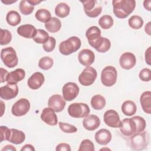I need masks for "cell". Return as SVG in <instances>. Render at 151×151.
Returning <instances> with one entry per match:
<instances>
[{"label": "cell", "instance_id": "cell-1", "mask_svg": "<svg viewBox=\"0 0 151 151\" xmlns=\"http://www.w3.org/2000/svg\"><path fill=\"white\" fill-rule=\"evenodd\" d=\"M113 13L120 19L126 18L132 13L136 7L134 0H114L112 1Z\"/></svg>", "mask_w": 151, "mask_h": 151}, {"label": "cell", "instance_id": "cell-2", "mask_svg": "<svg viewBox=\"0 0 151 151\" xmlns=\"http://www.w3.org/2000/svg\"><path fill=\"white\" fill-rule=\"evenodd\" d=\"M81 45V40L78 37L76 36L71 37L60 44L59 51L61 54L68 55L77 51L80 48Z\"/></svg>", "mask_w": 151, "mask_h": 151}, {"label": "cell", "instance_id": "cell-3", "mask_svg": "<svg viewBox=\"0 0 151 151\" xmlns=\"http://www.w3.org/2000/svg\"><path fill=\"white\" fill-rule=\"evenodd\" d=\"M149 134L147 132L143 131L130 136V146L134 150H142L148 145Z\"/></svg>", "mask_w": 151, "mask_h": 151}, {"label": "cell", "instance_id": "cell-4", "mask_svg": "<svg viewBox=\"0 0 151 151\" xmlns=\"http://www.w3.org/2000/svg\"><path fill=\"white\" fill-rule=\"evenodd\" d=\"M90 108L87 104L83 103H74L68 108V114L74 118H84L88 116Z\"/></svg>", "mask_w": 151, "mask_h": 151}, {"label": "cell", "instance_id": "cell-5", "mask_svg": "<svg viewBox=\"0 0 151 151\" xmlns=\"http://www.w3.org/2000/svg\"><path fill=\"white\" fill-rule=\"evenodd\" d=\"M1 58L5 66L13 68L18 64V58L15 50L11 47H8L1 50Z\"/></svg>", "mask_w": 151, "mask_h": 151}, {"label": "cell", "instance_id": "cell-6", "mask_svg": "<svg viewBox=\"0 0 151 151\" xmlns=\"http://www.w3.org/2000/svg\"><path fill=\"white\" fill-rule=\"evenodd\" d=\"M117 73L113 66L109 65L104 68L101 73V81L106 87L113 86L117 81Z\"/></svg>", "mask_w": 151, "mask_h": 151}, {"label": "cell", "instance_id": "cell-7", "mask_svg": "<svg viewBox=\"0 0 151 151\" xmlns=\"http://www.w3.org/2000/svg\"><path fill=\"white\" fill-rule=\"evenodd\" d=\"M97 76L96 70L92 67L85 68L78 76L79 83L84 86L92 85L95 81Z\"/></svg>", "mask_w": 151, "mask_h": 151}, {"label": "cell", "instance_id": "cell-8", "mask_svg": "<svg viewBox=\"0 0 151 151\" xmlns=\"http://www.w3.org/2000/svg\"><path fill=\"white\" fill-rule=\"evenodd\" d=\"M86 14L90 18H96L102 11V6L96 0L81 1Z\"/></svg>", "mask_w": 151, "mask_h": 151}, {"label": "cell", "instance_id": "cell-9", "mask_svg": "<svg viewBox=\"0 0 151 151\" xmlns=\"http://www.w3.org/2000/svg\"><path fill=\"white\" fill-rule=\"evenodd\" d=\"M119 128L121 133L126 137H130L138 133L136 123L132 117L126 118L121 121V125Z\"/></svg>", "mask_w": 151, "mask_h": 151}, {"label": "cell", "instance_id": "cell-10", "mask_svg": "<svg viewBox=\"0 0 151 151\" xmlns=\"http://www.w3.org/2000/svg\"><path fill=\"white\" fill-rule=\"evenodd\" d=\"M30 109V103L29 100L25 98L19 99L12 106L11 113L13 115L19 117L25 115Z\"/></svg>", "mask_w": 151, "mask_h": 151}, {"label": "cell", "instance_id": "cell-11", "mask_svg": "<svg viewBox=\"0 0 151 151\" xmlns=\"http://www.w3.org/2000/svg\"><path fill=\"white\" fill-rule=\"evenodd\" d=\"M80 88L77 84L73 82H68L64 85L62 88L63 98L65 100L70 101L77 97Z\"/></svg>", "mask_w": 151, "mask_h": 151}, {"label": "cell", "instance_id": "cell-12", "mask_svg": "<svg viewBox=\"0 0 151 151\" xmlns=\"http://www.w3.org/2000/svg\"><path fill=\"white\" fill-rule=\"evenodd\" d=\"M18 93V87L17 84L7 83L0 88V97L5 100H11L16 97Z\"/></svg>", "mask_w": 151, "mask_h": 151}, {"label": "cell", "instance_id": "cell-13", "mask_svg": "<svg viewBox=\"0 0 151 151\" xmlns=\"http://www.w3.org/2000/svg\"><path fill=\"white\" fill-rule=\"evenodd\" d=\"M104 122L110 127L118 128L121 125V120L117 112L114 110H107L103 116Z\"/></svg>", "mask_w": 151, "mask_h": 151}, {"label": "cell", "instance_id": "cell-14", "mask_svg": "<svg viewBox=\"0 0 151 151\" xmlns=\"http://www.w3.org/2000/svg\"><path fill=\"white\" fill-rule=\"evenodd\" d=\"M48 105L54 111L59 113L64 110L65 106V101L61 95L54 94L49 98Z\"/></svg>", "mask_w": 151, "mask_h": 151}, {"label": "cell", "instance_id": "cell-15", "mask_svg": "<svg viewBox=\"0 0 151 151\" xmlns=\"http://www.w3.org/2000/svg\"><path fill=\"white\" fill-rule=\"evenodd\" d=\"M121 67L124 70H130L134 67L136 63L135 55L130 52H126L122 54L119 59Z\"/></svg>", "mask_w": 151, "mask_h": 151}, {"label": "cell", "instance_id": "cell-16", "mask_svg": "<svg viewBox=\"0 0 151 151\" xmlns=\"http://www.w3.org/2000/svg\"><path fill=\"white\" fill-rule=\"evenodd\" d=\"M78 59L80 64L84 66H90L95 60L94 53L89 49L81 50L78 55Z\"/></svg>", "mask_w": 151, "mask_h": 151}, {"label": "cell", "instance_id": "cell-17", "mask_svg": "<svg viewBox=\"0 0 151 151\" xmlns=\"http://www.w3.org/2000/svg\"><path fill=\"white\" fill-rule=\"evenodd\" d=\"M40 117L44 123L50 126H55L58 123L57 116L54 111L50 107L44 108Z\"/></svg>", "mask_w": 151, "mask_h": 151}, {"label": "cell", "instance_id": "cell-18", "mask_svg": "<svg viewBox=\"0 0 151 151\" xmlns=\"http://www.w3.org/2000/svg\"><path fill=\"white\" fill-rule=\"evenodd\" d=\"M45 81L44 75L40 72H35L28 78L27 84L32 90H37L41 87Z\"/></svg>", "mask_w": 151, "mask_h": 151}, {"label": "cell", "instance_id": "cell-19", "mask_svg": "<svg viewBox=\"0 0 151 151\" xmlns=\"http://www.w3.org/2000/svg\"><path fill=\"white\" fill-rule=\"evenodd\" d=\"M84 127L89 131H93L97 129L100 125V120L98 116L94 114H90L83 120Z\"/></svg>", "mask_w": 151, "mask_h": 151}, {"label": "cell", "instance_id": "cell-20", "mask_svg": "<svg viewBox=\"0 0 151 151\" xmlns=\"http://www.w3.org/2000/svg\"><path fill=\"white\" fill-rule=\"evenodd\" d=\"M91 46L95 48L98 52L104 53L109 51L110 48L111 42L108 38L100 36L91 45Z\"/></svg>", "mask_w": 151, "mask_h": 151}, {"label": "cell", "instance_id": "cell-21", "mask_svg": "<svg viewBox=\"0 0 151 151\" xmlns=\"http://www.w3.org/2000/svg\"><path fill=\"white\" fill-rule=\"evenodd\" d=\"M37 29L34 26L31 24H25L19 26L17 28V33L21 37L25 38H33L36 34Z\"/></svg>", "mask_w": 151, "mask_h": 151}, {"label": "cell", "instance_id": "cell-22", "mask_svg": "<svg viewBox=\"0 0 151 151\" xmlns=\"http://www.w3.org/2000/svg\"><path fill=\"white\" fill-rule=\"evenodd\" d=\"M111 132L106 129H101L95 134L96 142L100 145H106L111 140Z\"/></svg>", "mask_w": 151, "mask_h": 151}, {"label": "cell", "instance_id": "cell-23", "mask_svg": "<svg viewBox=\"0 0 151 151\" xmlns=\"http://www.w3.org/2000/svg\"><path fill=\"white\" fill-rule=\"evenodd\" d=\"M25 70L22 68H17L8 73L6 81L7 83L17 84L18 82L22 80L25 78Z\"/></svg>", "mask_w": 151, "mask_h": 151}, {"label": "cell", "instance_id": "cell-24", "mask_svg": "<svg viewBox=\"0 0 151 151\" xmlns=\"http://www.w3.org/2000/svg\"><path fill=\"white\" fill-rule=\"evenodd\" d=\"M140 102L143 110L147 113H151V92L146 91L143 92L140 97Z\"/></svg>", "mask_w": 151, "mask_h": 151}, {"label": "cell", "instance_id": "cell-25", "mask_svg": "<svg viewBox=\"0 0 151 151\" xmlns=\"http://www.w3.org/2000/svg\"><path fill=\"white\" fill-rule=\"evenodd\" d=\"M11 136L8 140L9 142L15 145H19L24 142L25 134L22 131L16 129H11Z\"/></svg>", "mask_w": 151, "mask_h": 151}, {"label": "cell", "instance_id": "cell-26", "mask_svg": "<svg viewBox=\"0 0 151 151\" xmlns=\"http://www.w3.org/2000/svg\"><path fill=\"white\" fill-rule=\"evenodd\" d=\"M86 36L88 40V44L91 45L101 36V30L96 26H91L87 29Z\"/></svg>", "mask_w": 151, "mask_h": 151}, {"label": "cell", "instance_id": "cell-27", "mask_svg": "<svg viewBox=\"0 0 151 151\" xmlns=\"http://www.w3.org/2000/svg\"><path fill=\"white\" fill-rule=\"evenodd\" d=\"M122 111L127 116L134 115L137 110V107L134 102L131 100L125 101L122 105Z\"/></svg>", "mask_w": 151, "mask_h": 151}, {"label": "cell", "instance_id": "cell-28", "mask_svg": "<svg viewBox=\"0 0 151 151\" xmlns=\"http://www.w3.org/2000/svg\"><path fill=\"white\" fill-rule=\"evenodd\" d=\"M45 27L50 32L55 33L60 31L61 27L60 20L56 17H52L50 21L45 24Z\"/></svg>", "mask_w": 151, "mask_h": 151}, {"label": "cell", "instance_id": "cell-29", "mask_svg": "<svg viewBox=\"0 0 151 151\" xmlns=\"http://www.w3.org/2000/svg\"><path fill=\"white\" fill-rule=\"evenodd\" d=\"M91 107L97 110L103 109L106 106V99L100 94H96L93 96L90 101Z\"/></svg>", "mask_w": 151, "mask_h": 151}, {"label": "cell", "instance_id": "cell-30", "mask_svg": "<svg viewBox=\"0 0 151 151\" xmlns=\"http://www.w3.org/2000/svg\"><path fill=\"white\" fill-rule=\"evenodd\" d=\"M70 12V6L64 2L59 3L55 8V15L61 18L67 17Z\"/></svg>", "mask_w": 151, "mask_h": 151}, {"label": "cell", "instance_id": "cell-31", "mask_svg": "<svg viewBox=\"0 0 151 151\" xmlns=\"http://www.w3.org/2000/svg\"><path fill=\"white\" fill-rule=\"evenodd\" d=\"M6 22L11 26L18 25L21 20V17L18 12L15 11H10L6 16Z\"/></svg>", "mask_w": 151, "mask_h": 151}, {"label": "cell", "instance_id": "cell-32", "mask_svg": "<svg viewBox=\"0 0 151 151\" xmlns=\"http://www.w3.org/2000/svg\"><path fill=\"white\" fill-rule=\"evenodd\" d=\"M35 18L40 22H47L51 18V15L50 12L46 9H38L35 14Z\"/></svg>", "mask_w": 151, "mask_h": 151}, {"label": "cell", "instance_id": "cell-33", "mask_svg": "<svg viewBox=\"0 0 151 151\" xmlns=\"http://www.w3.org/2000/svg\"><path fill=\"white\" fill-rule=\"evenodd\" d=\"M113 19L109 15H104L102 16L99 20V24L101 28L107 29L110 28L113 25Z\"/></svg>", "mask_w": 151, "mask_h": 151}, {"label": "cell", "instance_id": "cell-34", "mask_svg": "<svg viewBox=\"0 0 151 151\" xmlns=\"http://www.w3.org/2000/svg\"><path fill=\"white\" fill-rule=\"evenodd\" d=\"M143 19L139 15H133L131 17L128 21V24L130 27L132 29H138L142 27L143 25Z\"/></svg>", "mask_w": 151, "mask_h": 151}, {"label": "cell", "instance_id": "cell-35", "mask_svg": "<svg viewBox=\"0 0 151 151\" xmlns=\"http://www.w3.org/2000/svg\"><path fill=\"white\" fill-rule=\"evenodd\" d=\"M19 9L22 14L28 15L33 12L34 9V6L29 4L26 0H22L19 3Z\"/></svg>", "mask_w": 151, "mask_h": 151}, {"label": "cell", "instance_id": "cell-36", "mask_svg": "<svg viewBox=\"0 0 151 151\" xmlns=\"http://www.w3.org/2000/svg\"><path fill=\"white\" fill-rule=\"evenodd\" d=\"M49 37L48 33L45 30L38 29L35 36L32 39L36 43L44 44L48 40Z\"/></svg>", "mask_w": 151, "mask_h": 151}, {"label": "cell", "instance_id": "cell-37", "mask_svg": "<svg viewBox=\"0 0 151 151\" xmlns=\"http://www.w3.org/2000/svg\"><path fill=\"white\" fill-rule=\"evenodd\" d=\"M53 64V59L51 57L45 56L40 59L38 62V66L42 70H48L52 67Z\"/></svg>", "mask_w": 151, "mask_h": 151}, {"label": "cell", "instance_id": "cell-38", "mask_svg": "<svg viewBox=\"0 0 151 151\" xmlns=\"http://www.w3.org/2000/svg\"><path fill=\"white\" fill-rule=\"evenodd\" d=\"M12 34L8 29H1L0 44L2 45L8 44L12 40Z\"/></svg>", "mask_w": 151, "mask_h": 151}, {"label": "cell", "instance_id": "cell-39", "mask_svg": "<svg viewBox=\"0 0 151 151\" xmlns=\"http://www.w3.org/2000/svg\"><path fill=\"white\" fill-rule=\"evenodd\" d=\"M95 150L93 143L88 140L84 139L80 143L78 151H94Z\"/></svg>", "mask_w": 151, "mask_h": 151}, {"label": "cell", "instance_id": "cell-40", "mask_svg": "<svg viewBox=\"0 0 151 151\" xmlns=\"http://www.w3.org/2000/svg\"><path fill=\"white\" fill-rule=\"evenodd\" d=\"M58 125L60 129L64 133H76L77 131V128L76 126L68 123L60 122L58 123Z\"/></svg>", "mask_w": 151, "mask_h": 151}, {"label": "cell", "instance_id": "cell-41", "mask_svg": "<svg viewBox=\"0 0 151 151\" xmlns=\"http://www.w3.org/2000/svg\"><path fill=\"white\" fill-rule=\"evenodd\" d=\"M56 44V40L53 37H49L48 40L43 44L42 47L45 51L50 52L54 50Z\"/></svg>", "mask_w": 151, "mask_h": 151}, {"label": "cell", "instance_id": "cell-42", "mask_svg": "<svg viewBox=\"0 0 151 151\" xmlns=\"http://www.w3.org/2000/svg\"><path fill=\"white\" fill-rule=\"evenodd\" d=\"M132 118L134 119V120L135 121V122L136 123L138 133L144 131L146 128V123L145 120L142 117H140L139 116H134Z\"/></svg>", "mask_w": 151, "mask_h": 151}, {"label": "cell", "instance_id": "cell-43", "mask_svg": "<svg viewBox=\"0 0 151 151\" xmlns=\"http://www.w3.org/2000/svg\"><path fill=\"white\" fill-rule=\"evenodd\" d=\"M139 77L143 81H149L151 80V71L149 68H145L142 69L139 74Z\"/></svg>", "mask_w": 151, "mask_h": 151}, {"label": "cell", "instance_id": "cell-44", "mask_svg": "<svg viewBox=\"0 0 151 151\" xmlns=\"http://www.w3.org/2000/svg\"><path fill=\"white\" fill-rule=\"evenodd\" d=\"M1 130V142L4 140H9L11 136V129L8 127L1 126L0 127Z\"/></svg>", "mask_w": 151, "mask_h": 151}, {"label": "cell", "instance_id": "cell-45", "mask_svg": "<svg viewBox=\"0 0 151 151\" xmlns=\"http://www.w3.org/2000/svg\"><path fill=\"white\" fill-rule=\"evenodd\" d=\"M55 150L57 151H70L71 150V147L70 145L67 143H59L55 147Z\"/></svg>", "mask_w": 151, "mask_h": 151}, {"label": "cell", "instance_id": "cell-46", "mask_svg": "<svg viewBox=\"0 0 151 151\" xmlns=\"http://www.w3.org/2000/svg\"><path fill=\"white\" fill-rule=\"evenodd\" d=\"M0 71H1V83H4L6 81V77L9 73L6 70L3 68H0Z\"/></svg>", "mask_w": 151, "mask_h": 151}, {"label": "cell", "instance_id": "cell-47", "mask_svg": "<svg viewBox=\"0 0 151 151\" xmlns=\"http://www.w3.org/2000/svg\"><path fill=\"white\" fill-rule=\"evenodd\" d=\"M150 52H151V47H149L145 51V61L146 63L148 65H150L151 64V58H150Z\"/></svg>", "mask_w": 151, "mask_h": 151}, {"label": "cell", "instance_id": "cell-48", "mask_svg": "<svg viewBox=\"0 0 151 151\" xmlns=\"http://www.w3.org/2000/svg\"><path fill=\"white\" fill-rule=\"evenodd\" d=\"M35 149L34 147V146L31 145L29 144H27L24 145L21 149V151H34Z\"/></svg>", "mask_w": 151, "mask_h": 151}, {"label": "cell", "instance_id": "cell-49", "mask_svg": "<svg viewBox=\"0 0 151 151\" xmlns=\"http://www.w3.org/2000/svg\"><path fill=\"white\" fill-rule=\"evenodd\" d=\"M16 151L17 149L12 145H6L1 149V151Z\"/></svg>", "mask_w": 151, "mask_h": 151}, {"label": "cell", "instance_id": "cell-50", "mask_svg": "<svg viewBox=\"0 0 151 151\" xmlns=\"http://www.w3.org/2000/svg\"><path fill=\"white\" fill-rule=\"evenodd\" d=\"M151 1H144L143 2V6L146 9H147L149 11H151V6H150Z\"/></svg>", "mask_w": 151, "mask_h": 151}, {"label": "cell", "instance_id": "cell-51", "mask_svg": "<svg viewBox=\"0 0 151 151\" xmlns=\"http://www.w3.org/2000/svg\"><path fill=\"white\" fill-rule=\"evenodd\" d=\"M150 25H151V22L149 21V22L145 25V32H146L149 35H151V32H150Z\"/></svg>", "mask_w": 151, "mask_h": 151}, {"label": "cell", "instance_id": "cell-52", "mask_svg": "<svg viewBox=\"0 0 151 151\" xmlns=\"http://www.w3.org/2000/svg\"><path fill=\"white\" fill-rule=\"evenodd\" d=\"M27 1L31 4V5H32L33 6H35V5H37V4H40L41 2V1H36V0H27Z\"/></svg>", "mask_w": 151, "mask_h": 151}, {"label": "cell", "instance_id": "cell-53", "mask_svg": "<svg viewBox=\"0 0 151 151\" xmlns=\"http://www.w3.org/2000/svg\"><path fill=\"white\" fill-rule=\"evenodd\" d=\"M1 1H2V3H4V4H6V5H9V4H11L14 3V2H16L17 1V0H15V1H9V0H5V1H4L1 0Z\"/></svg>", "mask_w": 151, "mask_h": 151}]
</instances>
